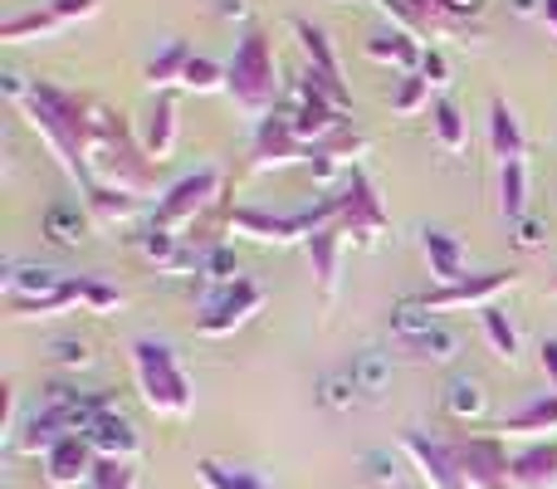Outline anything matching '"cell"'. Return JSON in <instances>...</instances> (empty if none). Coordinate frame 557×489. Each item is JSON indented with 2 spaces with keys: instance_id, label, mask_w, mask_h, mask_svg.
Instances as JSON below:
<instances>
[{
  "instance_id": "obj_15",
  "label": "cell",
  "mask_w": 557,
  "mask_h": 489,
  "mask_svg": "<svg viewBox=\"0 0 557 489\" xmlns=\"http://www.w3.org/2000/svg\"><path fill=\"white\" fill-rule=\"evenodd\" d=\"M421 249H425V265H431V279L441 289L465 279V245L450 231H421Z\"/></svg>"
},
{
  "instance_id": "obj_16",
  "label": "cell",
  "mask_w": 557,
  "mask_h": 489,
  "mask_svg": "<svg viewBox=\"0 0 557 489\" xmlns=\"http://www.w3.org/2000/svg\"><path fill=\"white\" fill-rule=\"evenodd\" d=\"M347 241V231L343 225H323V231H313L304 241L308 249V265H313V279H318V289H323V298H333V289H337V249H343Z\"/></svg>"
},
{
  "instance_id": "obj_11",
  "label": "cell",
  "mask_w": 557,
  "mask_h": 489,
  "mask_svg": "<svg viewBox=\"0 0 557 489\" xmlns=\"http://www.w3.org/2000/svg\"><path fill=\"white\" fill-rule=\"evenodd\" d=\"M250 157H255L250 162L255 172H270V167H288V162H298V157H308V143L294 133V118L274 108V113L260 118V127H255Z\"/></svg>"
},
{
  "instance_id": "obj_40",
  "label": "cell",
  "mask_w": 557,
  "mask_h": 489,
  "mask_svg": "<svg viewBox=\"0 0 557 489\" xmlns=\"http://www.w3.org/2000/svg\"><path fill=\"white\" fill-rule=\"evenodd\" d=\"M78 304H88V308H123V294H117L113 284H103V279H78Z\"/></svg>"
},
{
  "instance_id": "obj_3",
  "label": "cell",
  "mask_w": 557,
  "mask_h": 489,
  "mask_svg": "<svg viewBox=\"0 0 557 489\" xmlns=\"http://www.w3.org/2000/svg\"><path fill=\"white\" fill-rule=\"evenodd\" d=\"M231 74V98L245 108L250 118H270L274 98H278V69H274V39L264 29H250V35L235 45V59L225 64Z\"/></svg>"
},
{
  "instance_id": "obj_35",
  "label": "cell",
  "mask_w": 557,
  "mask_h": 489,
  "mask_svg": "<svg viewBox=\"0 0 557 489\" xmlns=\"http://www.w3.org/2000/svg\"><path fill=\"white\" fill-rule=\"evenodd\" d=\"M445 406H450L460 421H474V416H484V382L480 377H455L450 392H445Z\"/></svg>"
},
{
  "instance_id": "obj_51",
  "label": "cell",
  "mask_w": 557,
  "mask_h": 489,
  "mask_svg": "<svg viewBox=\"0 0 557 489\" xmlns=\"http://www.w3.org/2000/svg\"><path fill=\"white\" fill-rule=\"evenodd\" d=\"M553 294H557V284H553Z\"/></svg>"
},
{
  "instance_id": "obj_7",
  "label": "cell",
  "mask_w": 557,
  "mask_h": 489,
  "mask_svg": "<svg viewBox=\"0 0 557 489\" xmlns=\"http://www.w3.org/2000/svg\"><path fill=\"white\" fill-rule=\"evenodd\" d=\"M513 279H519L513 269H484V274H465L460 284L431 289V294H421L416 304H421L425 314H441V308H490L494 294H504Z\"/></svg>"
},
{
  "instance_id": "obj_32",
  "label": "cell",
  "mask_w": 557,
  "mask_h": 489,
  "mask_svg": "<svg viewBox=\"0 0 557 489\" xmlns=\"http://www.w3.org/2000/svg\"><path fill=\"white\" fill-rule=\"evenodd\" d=\"M480 323H484V338H490L494 357H499V363H513V357H519V328L509 323V314L490 304V308H480Z\"/></svg>"
},
{
  "instance_id": "obj_48",
  "label": "cell",
  "mask_w": 557,
  "mask_h": 489,
  "mask_svg": "<svg viewBox=\"0 0 557 489\" xmlns=\"http://www.w3.org/2000/svg\"><path fill=\"white\" fill-rule=\"evenodd\" d=\"M539 20H543V25H548V29H553V35H557V0H543Z\"/></svg>"
},
{
  "instance_id": "obj_13",
  "label": "cell",
  "mask_w": 557,
  "mask_h": 489,
  "mask_svg": "<svg viewBox=\"0 0 557 489\" xmlns=\"http://www.w3.org/2000/svg\"><path fill=\"white\" fill-rule=\"evenodd\" d=\"M94 465H98V451L88 445V436H64L45 455V480L54 489H74V485L94 480Z\"/></svg>"
},
{
  "instance_id": "obj_21",
  "label": "cell",
  "mask_w": 557,
  "mask_h": 489,
  "mask_svg": "<svg viewBox=\"0 0 557 489\" xmlns=\"http://www.w3.org/2000/svg\"><path fill=\"white\" fill-rule=\"evenodd\" d=\"M490 147H494V157L499 162H523V127H519V118H513V108L504 103V98H494L490 103Z\"/></svg>"
},
{
  "instance_id": "obj_34",
  "label": "cell",
  "mask_w": 557,
  "mask_h": 489,
  "mask_svg": "<svg viewBox=\"0 0 557 489\" xmlns=\"http://www.w3.org/2000/svg\"><path fill=\"white\" fill-rule=\"evenodd\" d=\"M59 29V15L54 10H25V15H10L5 25H0V39L5 45H20V39H35V35H54Z\"/></svg>"
},
{
  "instance_id": "obj_33",
  "label": "cell",
  "mask_w": 557,
  "mask_h": 489,
  "mask_svg": "<svg viewBox=\"0 0 557 489\" xmlns=\"http://www.w3.org/2000/svg\"><path fill=\"white\" fill-rule=\"evenodd\" d=\"M431 127H435V143H441L445 152H460V147L470 143V127H465V113L450 103V98L431 103Z\"/></svg>"
},
{
  "instance_id": "obj_39",
  "label": "cell",
  "mask_w": 557,
  "mask_h": 489,
  "mask_svg": "<svg viewBox=\"0 0 557 489\" xmlns=\"http://www.w3.org/2000/svg\"><path fill=\"white\" fill-rule=\"evenodd\" d=\"M143 249H147V259H157V265H166V269L182 259L176 255V231H162V225H152V231L143 235Z\"/></svg>"
},
{
  "instance_id": "obj_24",
  "label": "cell",
  "mask_w": 557,
  "mask_h": 489,
  "mask_svg": "<svg viewBox=\"0 0 557 489\" xmlns=\"http://www.w3.org/2000/svg\"><path fill=\"white\" fill-rule=\"evenodd\" d=\"M499 216L513 225L529 216V167L523 162H499Z\"/></svg>"
},
{
  "instance_id": "obj_17",
  "label": "cell",
  "mask_w": 557,
  "mask_h": 489,
  "mask_svg": "<svg viewBox=\"0 0 557 489\" xmlns=\"http://www.w3.org/2000/svg\"><path fill=\"white\" fill-rule=\"evenodd\" d=\"M513 489H557V441H539L513 455Z\"/></svg>"
},
{
  "instance_id": "obj_29",
  "label": "cell",
  "mask_w": 557,
  "mask_h": 489,
  "mask_svg": "<svg viewBox=\"0 0 557 489\" xmlns=\"http://www.w3.org/2000/svg\"><path fill=\"white\" fill-rule=\"evenodd\" d=\"M196 480H201L206 489H270L260 480L255 470H245V465H225V461H196Z\"/></svg>"
},
{
  "instance_id": "obj_46",
  "label": "cell",
  "mask_w": 557,
  "mask_h": 489,
  "mask_svg": "<svg viewBox=\"0 0 557 489\" xmlns=\"http://www.w3.org/2000/svg\"><path fill=\"white\" fill-rule=\"evenodd\" d=\"M543 241H548V231H543V221H533V216H523V221H519V245H523V249H539Z\"/></svg>"
},
{
  "instance_id": "obj_36",
  "label": "cell",
  "mask_w": 557,
  "mask_h": 489,
  "mask_svg": "<svg viewBox=\"0 0 557 489\" xmlns=\"http://www.w3.org/2000/svg\"><path fill=\"white\" fill-rule=\"evenodd\" d=\"M225 84H231L225 64H215V59H206V54H196L182 78V88H191V94H215V88H225Z\"/></svg>"
},
{
  "instance_id": "obj_6",
  "label": "cell",
  "mask_w": 557,
  "mask_h": 489,
  "mask_svg": "<svg viewBox=\"0 0 557 489\" xmlns=\"http://www.w3.org/2000/svg\"><path fill=\"white\" fill-rule=\"evenodd\" d=\"M215 192H221V176H215V172L182 176V182H176L172 192L157 201L152 225H162V231H182V225H196V216H201L206 206L215 201Z\"/></svg>"
},
{
  "instance_id": "obj_22",
  "label": "cell",
  "mask_w": 557,
  "mask_h": 489,
  "mask_svg": "<svg viewBox=\"0 0 557 489\" xmlns=\"http://www.w3.org/2000/svg\"><path fill=\"white\" fill-rule=\"evenodd\" d=\"M39 225H45V241L49 245H78V241H88V225H94V216L78 211V201H54Z\"/></svg>"
},
{
  "instance_id": "obj_52",
  "label": "cell",
  "mask_w": 557,
  "mask_h": 489,
  "mask_svg": "<svg viewBox=\"0 0 557 489\" xmlns=\"http://www.w3.org/2000/svg\"><path fill=\"white\" fill-rule=\"evenodd\" d=\"M376 5H382V0H376Z\"/></svg>"
},
{
  "instance_id": "obj_2",
  "label": "cell",
  "mask_w": 557,
  "mask_h": 489,
  "mask_svg": "<svg viewBox=\"0 0 557 489\" xmlns=\"http://www.w3.org/2000/svg\"><path fill=\"white\" fill-rule=\"evenodd\" d=\"M133 367H137V392L157 416H191V377L182 372L176 353L157 338H137L133 343Z\"/></svg>"
},
{
  "instance_id": "obj_5",
  "label": "cell",
  "mask_w": 557,
  "mask_h": 489,
  "mask_svg": "<svg viewBox=\"0 0 557 489\" xmlns=\"http://www.w3.org/2000/svg\"><path fill=\"white\" fill-rule=\"evenodd\" d=\"M450 455L470 489H513V461L504 436H460L450 441Z\"/></svg>"
},
{
  "instance_id": "obj_8",
  "label": "cell",
  "mask_w": 557,
  "mask_h": 489,
  "mask_svg": "<svg viewBox=\"0 0 557 489\" xmlns=\"http://www.w3.org/2000/svg\"><path fill=\"white\" fill-rule=\"evenodd\" d=\"M337 225L357 241H372L376 231H386V211H382V196H376L372 176L367 172H347V192L337 196Z\"/></svg>"
},
{
  "instance_id": "obj_20",
  "label": "cell",
  "mask_w": 557,
  "mask_h": 489,
  "mask_svg": "<svg viewBox=\"0 0 557 489\" xmlns=\"http://www.w3.org/2000/svg\"><path fill=\"white\" fill-rule=\"evenodd\" d=\"M176 143V103L172 94H157V103L147 108V123H143V152L152 162H166Z\"/></svg>"
},
{
  "instance_id": "obj_37",
  "label": "cell",
  "mask_w": 557,
  "mask_h": 489,
  "mask_svg": "<svg viewBox=\"0 0 557 489\" xmlns=\"http://www.w3.org/2000/svg\"><path fill=\"white\" fill-rule=\"evenodd\" d=\"M88 485L94 489H137V470H133V461H103V455H98Z\"/></svg>"
},
{
  "instance_id": "obj_41",
  "label": "cell",
  "mask_w": 557,
  "mask_h": 489,
  "mask_svg": "<svg viewBox=\"0 0 557 489\" xmlns=\"http://www.w3.org/2000/svg\"><path fill=\"white\" fill-rule=\"evenodd\" d=\"M206 279H215V284H225V289H231L235 279H245V274H240V265H235V255H231V249H221V245H215L211 255H206Z\"/></svg>"
},
{
  "instance_id": "obj_38",
  "label": "cell",
  "mask_w": 557,
  "mask_h": 489,
  "mask_svg": "<svg viewBox=\"0 0 557 489\" xmlns=\"http://www.w3.org/2000/svg\"><path fill=\"white\" fill-rule=\"evenodd\" d=\"M425 103H431V84H425L421 74H406L392 94V108L396 113H416V108H425Z\"/></svg>"
},
{
  "instance_id": "obj_27",
  "label": "cell",
  "mask_w": 557,
  "mask_h": 489,
  "mask_svg": "<svg viewBox=\"0 0 557 489\" xmlns=\"http://www.w3.org/2000/svg\"><path fill=\"white\" fill-rule=\"evenodd\" d=\"M504 431H509V436L557 431V392H548V396H533L529 406H519L513 416H504Z\"/></svg>"
},
{
  "instance_id": "obj_26",
  "label": "cell",
  "mask_w": 557,
  "mask_h": 489,
  "mask_svg": "<svg viewBox=\"0 0 557 489\" xmlns=\"http://www.w3.org/2000/svg\"><path fill=\"white\" fill-rule=\"evenodd\" d=\"M294 35H298V49H304L308 69H318V74H327V78H343L337 54H333V39H327L313 20H294Z\"/></svg>"
},
{
  "instance_id": "obj_45",
  "label": "cell",
  "mask_w": 557,
  "mask_h": 489,
  "mask_svg": "<svg viewBox=\"0 0 557 489\" xmlns=\"http://www.w3.org/2000/svg\"><path fill=\"white\" fill-rule=\"evenodd\" d=\"M435 5H441L445 15H455V20H474V15H484L490 0H435Z\"/></svg>"
},
{
  "instance_id": "obj_42",
  "label": "cell",
  "mask_w": 557,
  "mask_h": 489,
  "mask_svg": "<svg viewBox=\"0 0 557 489\" xmlns=\"http://www.w3.org/2000/svg\"><path fill=\"white\" fill-rule=\"evenodd\" d=\"M98 5H103V0H49V10L59 15V25H74V20L98 15Z\"/></svg>"
},
{
  "instance_id": "obj_4",
  "label": "cell",
  "mask_w": 557,
  "mask_h": 489,
  "mask_svg": "<svg viewBox=\"0 0 557 489\" xmlns=\"http://www.w3.org/2000/svg\"><path fill=\"white\" fill-rule=\"evenodd\" d=\"M333 221H337V196L318 201L313 211H294V216H270V211H255V206L231 211V231L250 235V241H260V245H298V241H308L313 231H323V225H333Z\"/></svg>"
},
{
  "instance_id": "obj_18",
  "label": "cell",
  "mask_w": 557,
  "mask_h": 489,
  "mask_svg": "<svg viewBox=\"0 0 557 489\" xmlns=\"http://www.w3.org/2000/svg\"><path fill=\"white\" fill-rule=\"evenodd\" d=\"M382 10L406 29V35H431V39H445V10L435 0H382Z\"/></svg>"
},
{
  "instance_id": "obj_12",
  "label": "cell",
  "mask_w": 557,
  "mask_h": 489,
  "mask_svg": "<svg viewBox=\"0 0 557 489\" xmlns=\"http://www.w3.org/2000/svg\"><path fill=\"white\" fill-rule=\"evenodd\" d=\"M401 451L431 489H470L460 475V465H455V455H450V441H431V436L411 431V436H401Z\"/></svg>"
},
{
  "instance_id": "obj_1",
  "label": "cell",
  "mask_w": 557,
  "mask_h": 489,
  "mask_svg": "<svg viewBox=\"0 0 557 489\" xmlns=\"http://www.w3.org/2000/svg\"><path fill=\"white\" fill-rule=\"evenodd\" d=\"M20 113H25V123L49 143V152L59 157V167H64L74 182H88V152H94V103H84L78 94H69V88H59V84L35 78V84H29V98L20 103Z\"/></svg>"
},
{
  "instance_id": "obj_44",
  "label": "cell",
  "mask_w": 557,
  "mask_h": 489,
  "mask_svg": "<svg viewBox=\"0 0 557 489\" xmlns=\"http://www.w3.org/2000/svg\"><path fill=\"white\" fill-rule=\"evenodd\" d=\"M421 78H425L431 88H445V84H450V69H445V54H441V49H425V59H421Z\"/></svg>"
},
{
  "instance_id": "obj_23",
  "label": "cell",
  "mask_w": 557,
  "mask_h": 489,
  "mask_svg": "<svg viewBox=\"0 0 557 489\" xmlns=\"http://www.w3.org/2000/svg\"><path fill=\"white\" fill-rule=\"evenodd\" d=\"M367 54H372L376 64H396V69H406V74H411V69L425 59V49L416 45V35H406V29H386V35L367 39Z\"/></svg>"
},
{
  "instance_id": "obj_25",
  "label": "cell",
  "mask_w": 557,
  "mask_h": 489,
  "mask_svg": "<svg viewBox=\"0 0 557 489\" xmlns=\"http://www.w3.org/2000/svg\"><path fill=\"white\" fill-rule=\"evenodd\" d=\"M59 284H64V274L39 269V265H20V269H10V279H5L10 304H35V298H49Z\"/></svg>"
},
{
  "instance_id": "obj_43",
  "label": "cell",
  "mask_w": 557,
  "mask_h": 489,
  "mask_svg": "<svg viewBox=\"0 0 557 489\" xmlns=\"http://www.w3.org/2000/svg\"><path fill=\"white\" fill-rule=\"evenodd\" d=\"M49 353H54V363H59V367H88V347L78 343V338H59V343L49 347Z\"/></svg>"
},
{
  "instance_id": "obj_19",
  "label": "cell",
  "mask_w": 557,
  "mask_h": 489,
  "mask_svg": "<svg viewBox=\"0 0 557 489\" xmlns=\"http://www.w3.org/2000/svg\"><path fill=\"white\" fill-rule=\"evenodd\" d=\"M367 147V137L362 133H352V127H337L333 137H323V143H313L308 147V162H313V176L318 182H327V176L337 172V167H347L357 152Z\"/></svg>"
},
{
  "instance_id": "obj_28",
  "label": "cell",
  "mask_w": 557,
  "mask_h": 489,
  "mask_svg": "<svg viewBox=\"0 0 557 489\" xmlns=\"http://www.w3.org/2000/svg\"><path fill=\"white\" fill-rule=\"evenodd\" d=\"M401 353H411L416 363H450L455 353H460V343H455V333H445L441 323L421 328V333L401 338Z\"/></svg>"
},
{
  "instance_id": "obj_49",
  "label": "cell",
  "mask_w": 557,
  "mask_h": 489,
  "mask_svg": "<svg viewBox=\"0 0 557 489\" xmlns=\"http://www.w3.org/2000/svg\"><path fill=\"white\" fill-rule=\"evenodd\" d=\"M509 5H513V15H539L543 0H509Z\"/></svg>"
},
{
  "instance_id": "obj_50",
  "label": "cell",
  "mask_w": 557,
  "mask_h": 489,
  "mask_svg": "<svg viewBox=\"0 0 557 489\" xmlns=\"http://www.w3.org/2000/svg\"><path fill=\"white\" fill-rule=\"evenodd\" d=\"M221 15H245V0H221Z\"/></svg>"
},
{
  "instance_id": "obj_47",
  "label": "cell",
  "mask_w": 557,
  "mask_h": 489,
  "mask_svg": "<svg viewBox=\"0 0 557 489\" xmlns=\"http://www.w3.org/2000/svg\"><path fill=\"white\" fill-rule=\"evenodd\" d=\"M539 363H543V372H548V387L557 392V338H543L539 343Z\"/></svg>"
},
{
  "instance_id": "obj_31",
  "label": "cell",
  "mask_w": 557,
  "mask_h": 489,
  "mask_svg": "<svg viewBox=\"0 0 557 489\" xmlns=\"http://www.w3.org/2000/svg\"><path fill=\"white\" fill-rule=\"evenodd\" d=\"M88 216L103 225L133 221L137 216V196L133 192H113V186H88Z\"/></svg>"
},
{
  "instance_id": "obj_14",
  "label": "cell",
  "mask_w": 557,
  "mask_h": 489,
  "mask_svg": "<svg viewBox=\"0 0 557 489\" xmlns=\"http://www.w3.org/2000/svg\"><path fill=\"white\" fill-rule=\"evenodd\" d=\"M88 445H94L103 461H137V451H143V441H137L133 421H127L123 412H103L94 416V426H88Z\"/></svg>"
},
{
  "instance_id": "obj_9",
  "label": "cell",
  "mask_w": 557,
  "mask_h": 489,
  "mask_svg": "<svg viewBox=\"0 0 557 489\" xmlns=\"http://www.w3.org/2000/svg\"><path fill=\"white\" fill-rule=\"evenodd\" d=\"M260 304H264V289L255 284V279H235V284L225 289V294L215 298V304L206 308L201 318H196V333H201V338H225V333H235L240 323H250V318L260 314Z\"/></svg>"
},
{
  "instance_id": "obj_10",
  "label": "cell",
  "mask_w": 557,
  "mask_h": 489,
  "mask_svg": "<svg viewBox=\"0 0 557 489\" xmlns=\"http://www.w3.org/2000/svg\"><path fill=\"white\" fill-rule=\"evenodd\" d=\"M343 113H347V108H337L327 94H318L308 78H294V113H288V118H294V133L304 137L308 147L323 143V137H333L337 127H347Z\"/></svg>"
},
{
  "instance_id": "obj_30",
  "label": "cell",
  "mask_w": 557,
  "mask_h": 489,
  "mask_svg": "<svg viewBox=\"0 0 557 489\" xmlns=\"http://www.w3.org/2000/svg\"><path fill=\"white\" fill-rule=\"evenodd\" d=\"M191 45H186V39H172V45L162 49V54L152 59V64H147V84L157 88V94H162L166 84H182L186 78V64H191Z\"/></svg>"
}]
</instances>
